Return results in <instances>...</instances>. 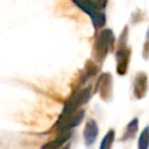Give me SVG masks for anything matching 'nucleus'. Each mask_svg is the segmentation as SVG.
Wrapping results in <instances>:
<instances>
[{"instance_id":"f257e3e1","label":"nucleus","mask_w":149,"mask_h":149,"mask_svg":"<svg viewBox=\"0 0 149 149\" xmlns=\"http://www.w3.org/2000/svg\"><path fill=\"white\" fill-rule=\"evenodd\" d=\"M72 2L90 16L95 30L105 24L106 16L102 9L106 7L107 0H72Z\"/></svg>"},{"instance_id":"f03ea898","label":"nucleus","mask_w":149,"mask_h":149,"mask_svg":"<svg viewBox=\"0 0 149 149\" xmlns=\"http://www.w3.org/2000/svg\"><path fill=\"white\" fill-rule=\"evenodd\" d=\"M127 27H125L123 31L120 35L119 42H118V48L115 52V58H116V73L120 76H125L128 71L129 66V61H130V49L127 44L128 41V34H127Z\"/></svg>"},{"instance_id":"7ed1b4c3","label":"nucleus","mask_w":149,"mask_h":149,"mask_svg":"<svg viewBox=\"0 0 149 149\" xmlns=\"http://www.w3.org/2000/svg\"><path fill=\"white\" fill-rule=\"evenodd\" d=\"M114 45V35L111 29H104L101 30L94 42L93 48V57L97 62H104L111 49H113Z\"/></svg>"},{"instance_id":"20e7f679","label":"nucleus","mask_w":149,"mask_h":149,"mask_svg":"<svg viewBox=\"0 0 149 149\" xmlns=\"http://www.w3.org/2000/svg\"><path fill=\"white\" fill-rule=\"evenodd\" d=\"M91 94H92L91 87H84V88L76 91L64 104V108H63V112L59 118H64V116H68L74 112H77L80 106H83L84 104H86L90 100Z\"/></svg>"},{"instance_id":"39448f33","label":"nucleus","mask_w":149,"mask_h":149,"mask_svg":"<svg viewBox=\"0 0 149 149\" xmlns=\"http://www.w3.org/2000/svg\"><path fill=\"white\" fill-rule=\"evenodd\" d=\"M85 116V111L84 109H78L77 112L68 115V116H64V118H59L57 123L55 125V128L59 132H69L71 128H74L77 127L84 119Z\"/></svg>"},{"instance_id":"423d86ee","label":"nucleus","mask_w":149,"mask_h":149,"mask_svg":"<svg viewBox=\"0 0 149 149\" xmlns=\"http://www.w3.org/2000/svg\"><path fill=\"white\" fill-rule=\"evenodd\" d=\"M97 91L100 94V98L105 101H109L113 97V78L109 73H102L99 77L97 84Z\"/></svg>"},{"instance_id":"0eeeda50","label":"nucleus","mask_w":149,"mask_h":149,"mask_svg":"<svg viewBox=\"0 0 149 149\" xmlns=\"http://www.w3.org/2000/svg\"><path fill=\"white\" fill-rule=\"evenodd\" d=\"M148 92V76L143 71L135 73L133 78V97L135 99H142Z\"/></svg>"},{"instance_id":"6e6552de","label":"nucleus","mask_w":149,"mask_h":149,"mask_svg":"<svg viewBox=\"0 0 149 149\" xmlns=\"http://www.w3.org/2000/svg\"><path fill=\"white\" fill-rule=\"evenodd\" d=\"M98 134H99V127L97 121L94 119H88L83 130V139L86 147H91L97 141Z\"/></svg>"},{"instance_id":"1a4fd4ad","label":"nucleus","mask_w":149,"mask_h":149,"mask_svg":"<svg viewBox=\"0 0 149 149\" xmlns=\"http://www.w3.org/2000/svg\"><path fill=\"white\" fill-rule=\"evenodd\" d=\"M137 130H139V119L134 118L133 120H130L127 123V126L125 128V132H123L122 136L120 137V141L123 142V141H127L129 139H133L135 136V134L137 133Z\"/></svg>"},{"instance_id":"9d476101","label":"nucleus","mask_w":149,"mask_h":149,"mask_svg":"<svg viewBox=\"0 0 149 149\" xmlns=\"http://www.w3.org/2000/svg\"><path fill=\"white\" fill-rule=\"evenodd\" d=\"M70 137H71V134H70L69 132H65V133L58 135L55 140H52V141L45 143L41 149H59L63 144H65V143L68 142V140H69Z\"/></svg>"},{"instance_id":"9b49d317","label":"nucleus","mask_w":149,"mask_h":149,"mask_svg":"<svg viewBox=\"0 0 149 149\" xmlns=\"http://www.w3.org/2000/svg\"><path fill=\"white\" fill-rule=\"evenodd\" d=\"M137 149H149V126H146L140 133L137 140Z\"/></svg>"},{"instance_id":"f8f14e48","label":"nucleus","mask_w":149,"mask_h":149,"mask_svg":"<svg viewBox=\"0 0 149 149\" xmlns=\"http://www.w3.org/2000/svg\"><path fill=\"white\" fill-rule=\"evenodd\" d=\"M114 139H115V130L114 129H109L106 135L104 136L100 146H99V149H112V146H113V142H114Z\"/></svg>"},{"instance_id":"ddd939ff","label":"nucleus","mask_w":149,"mask_h":149,"mask_svg":"<svg viewBox=\"0 0 149 149\" xmlns=\"http://www.w3.org/2000/svg\"><path fill=\"white\" fill-rule=\"evenodd\" d=\"M142 56L144 59L149 58V28L147 31V36L144 40V44H143V49H142Z\"/></svg>"},{"instance_id":"4468645a","label":"nucleus","mask_w":149,"mask_h":149,"mask_svg":"<svg viewBox=\"0 0 149 149\" xmlns=\"http://www.w3.org/2000/svg\"><path fill=\"white\" fill-rule=\"evenodd\" d=\"M63 149H69V146H66L65 148H63Z\"/></svg>"}]
</instances>
